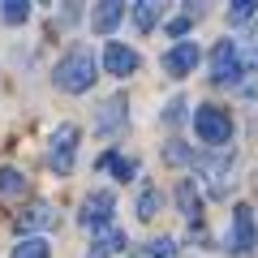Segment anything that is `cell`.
Segmentation results:
<instances>
[{
    "label": "cell",
    "instance_id": "obj_1",
    "mask_svg": "<svg viewBox=\"0 0 258 258\" xmlns=\"http://www.w3.org/2000/svg\"><path fill=\"white\" fill-rule=\"evenodd\" d=\"M95 78H99V60H95V52L86 43H74L52 69V82L60 86L64 95H86L95 86Z\"/></svg>",
    "mask_w": 258,
    "mask_h": 258
},
{
    "label": "cell",
    "instance_id": "obj_2",
    "mask_svg": "<svg viewBox=\"0 0 258 258\" xmlns=\"http://www.w3.org/2000/svg\"><path fill=\"white\" fill-rule=\"evenodd\" d=\"M194 134H198V142L224 151L232 142V116H228V108H220V103H203V108L194 112Z\"/></svg>",
    "mask_w": 258,
    "mask_h": 258
},
{
    "label": "cell",
    "instance_id": "obj_3",
    "mask_svg": "<svg viewBox=\"0 0 258 258\" xmlns=\"http://www.w3.org/2000/svg\"><path fill=\"white\" fill-rule=\"evenodd\" d=\"M78 138H82V129L78 125H56L52 138H47V168H52L56 176H69L74 172V159H78Z\"/></svg>",
    "mask_w": 258,
    "mask_h": 258
},
{
    "label": "cell",
    "instance_id": "obj_4",
    "mask_svg": "<svg viewBox=\"0 0 258 258\" xmlns=\"http://www.w3.org/2000/svg\"><path fill=\"white\" fill-rule=\"evenodd\" d=\"M241 74H245V60H241L237 39H215V47H211V82L232 86Z\"/></svg>",
    "mask_w": 258,
    "mask_h": 258
},
{
    "label": "cell",
    "instance_id": "obj_5",
    "mask_svg": "<svg viewBox=\"0 0 258 258\" xmlns=\"http://www.w3.org/2000/svg\"><path fill=\"white\" fill-rule=\"evenodd\" d=\"M258 245V224H254V211H249V203H237L232 207V232H228V249L237 258H249Z\"/></svg>",
    "mask_w": 258,
    "mask_h": 258
},
{
    "label": "cell",
    "instance_id": "obj_6",
    "mask_svg": "<svg viewBox=\"0 0 258 258\" xmlns=\"http://www.w3.org/2000/svg\"><path fill=\"white\" fill-rule=\"evenodd\" d=\"M112 211H116V194L112 189H95L82 198V211H78V224L82 228H112Z\"/></svg>",
    "mask_w": 258,
    "mask_h": 258
},
{
    "label": "cell",
    "instance_id": "obj_7",
    "mask_svg": "<svg viewBox=\"0 0 258 258\" xmlns=\"http://www.w3.org/2000/svg\"><path fill=\"white\" fill-rule=\"evenodd\" d=\"M125 125H129V99H125V95H112V99H103L99 112H95V129H99L103 138H112V134H120Z\"/></svg>",
    "mask_w": 258,
    "mask_h": 258
},
{
    "label": "cell",
    "instance_id": "obj_8",
    "mask_svg": "<svg viewBox=\"0 0 258 258\" xmlns=\"http://www.w3.org/2000/svg\"><path fill=\"white\" fill-rule=\"evenodd\" d=\"M232 151L224 147V151H215L211 159H203V176H207V189L215 194V198H224L228 194V185H232Z\"/></svg>",
    "mask_w": 258,
    "mask_h": 258
},
{
    "label": "cell",
    "instance_id": "obj_9",
    "mask_svg": "<svg viewBox=\"0 0 258 258\" xmlns=\"http://www.w3.org/2000/svg\"><path fill=\"white\" fill-rule=\"evenodd\" d=\"M138 64H142V56L134 52V47H125V43H116V39H108V47H103V69H108L112 78L138 74Z\"/></svg>",
    "mask_w": 258,
    "mask_h": 258
},
{
    "label": "cell",
    "instance_id": "obj_10",
    "mask_svg": "<svg viewBox=\"0 0 258 258\" xmlns=\"http://www.w3.org/2000/svg\"><path fill=\"white\" fill-rule=\"evenodd\" d=\"M198 60H203V52H198V43H189V39H181V43H172L164 52V69L172 78H185V74H194L198 69Z\"/></svg>",
    "mask_w": 258,
    "mask_h": 258
},
{
    "label": "cell",
    "instance_id": "obj_11",
    "mask_svg": "<svg viewBox=\"0 0 258 258\" xmlns=\"http://www.w3.org/2000/svg\"><path fill=\"white\" fill-rule=\"evenodd\" d=\"M176 207H181V215L189 220L194 232L203 228V198H198V185H194V176H181V181H176Z\"/></svg>",
    "mask_w": 258,
    "mask_h": 258
},
{
    "label": "cell",
    "instance_id": "obj_12",
    "mask_svg": "<svg viewBox=\"0 0 258 258\" xmlns=\"http://www.w3.org/2000/svg\"><path fill=\"white\" fill-rule=\"evenodd\" d=\"M18 228H22V232H39V228H56V211H52V203H30L26 211L18 215Z\"/></svg>",
    "mask_w": 258,
    "mask_h": 258
},
{
    "label": "cell",
    "instance_id": "obj_13",
    "mask_svg": "<svg viewBox=\"0 0 258 258\" xmlns=\"http://www.w3.org/2000/svg\"><path fill=\"white\" fill-rule=\"evenodd\" d=\"M125 245H129L125 228H116V224H112V228H103L99 237L91 241V249H86V258H108V254H116V249H125Z\"/></svg>",
    "mask_w": 258,
    "mask_h": 258
},
{
    "label": "cell",
    "instance_id": "obj_14",
    "mask_svg": "<svg viewBox=\"0 0 258 258\" xmlns=\"http://www.w3.org/2000/svg\"><path fill=\"white\" fill-rule=\"evenodd\" d=\"M120 18H125V5H116V0H108V5H95V13H91V30H95V35H112V30L120 26Z\"/></svg>",
    "mask_w": 258,
    "mask_h": 258
},
{
    "label": "cell",
    "instance_id": "obj_15",
    "mask_svg": "<svg viewBox=\"0 0 258 258\" xmlns=\"http://www.w3.org/2000/svg\"><path fill=\"white\" fill-rule=\"evenodd\" d=\"M99 168H103V172H112L116 181H134V176H138V164L125 159V155H116V151H103V155H99Z\"/></svg>",
    "mask_w": 258,
    "mask_h": 258
},
{
    "label": "cell",
    "instance_id": "obj_16",
    "mask_svg": "<svg viewBox=\"0 0 258 258\" xmlns=\"http://www.w3.org/2000/svg\"><path fill=\"white\" fill-rule=\"evenodd\" d=\"M26 194V176L18 168H0V198H22Z\"/></svg>",
    "mask_w": 258,
    "mask_h": 258
},
{
    "label": "cell",
    "instance_id": "obj_17",
    "mask_svg": "<svg viewBox=\"0 0 258 258\" xmlns=\"http://www.w3.org/2000/svg\"><path fill=\"white\" fill-rule=\"evenodd\" d=\"M13 258H52V245L43 237H22L13 245Z\"/></svg>",
    "mask_w": 258,
    "mask_h": 258
},
{
    "label": "cell",
    "instance_id": "obj_18",
    "mask_svg": "<svg viewBox=\"0 0 258 258\" xmlns=\"http://www.w3.org/2000/svg\"><path fill=\"white\" fill-rule=\"evenodd\" d=\"M159 18H164V5H155V0H142V5H134V26H138V30H151Z\"/></svg>",
    "mask_w": 258,
    "mask_h": 258
},
{
    "label": "cell",
    "instance_id": "obj_19",
    "mask_svg": "<svg viewBox=\"0 0 258 258\" xmlns=\"http://www.w3.org/2000/svg\"><path fill=\"white\" fill-rule=\"evenodd\" d=\"M0 18L9 22V26H22V22L30 18V0H5V5H0Z\"/></svg>",
    "mask_w": 258,
    "mask_h": 258
},
{
    "label": "cell",
    "instance_id": "obj_20",
    "mask_svg": "<svg viewBox=\"0 0 258 258\" xmlns=\"http://www.w3.org/2000/svg\"><path fill=\"white\" fill-rule=\"evenodd\" d=\"M155 211H159V189L147 185V189L138 194V220H155Z\"/></svg>",
    "mask_w": 258,
    "mask_h": 258
},
{
    "label": "cell",
    "instance_id": "obj_21",
    "mask_svg": "<svg viewBox=\"0 0 258 258\" xmlns=\"http://www.w3.org/2000/svg\"><path fill=\"white\" fill-rule=\"evenodd\" d=\"M249 18H258V0H237L228 9V22H249Z\"/></svg>",
    "mask_w": 258,
    "mask_h": 258
},
{
    "label": "cell",
    "instance_id": "obj_22",
    "mask_svg": "<svg viewBox=\"0 0 258 258\" xmlns=\"http://www.w3.org/2000/svg\"><path fill=\"white\" fill-rule=\"evenodd\" d=\"M147 254H151V258H176V241H172V237H155V241L147 245Z\"/></svg>",
    "mask_w": 258,
    "mask_h": 258
},
{
    "label": "cell",
    "instance_id": "obj_23",
    "mask_svg": "<svg viewBox=\"0 0 258 258\" xmlns=\"http://www.w3.org/2000/svg\"><path fill=\"white\" fill-rule=\"evenodd\" d=\"M164 155H168V164H194V151H189V147H181V142H168Z\"/></svg>",
    "mask_w": 258,
    "mask_h": 258
},
{
    "label": "cell",
    "instance_id": "obj_24",
    "mask_svg": "<svg viewBox=\"0 0 258 258\" xmlns=\"http://www.w3.org/2000/svg\"><path fill=\"white\" fill-rule=\"evenodd\" d=\"M241 60H245V64H254V69H258V26L249 30V39H245V47H241Z\"/></svg>",
    "mask_w": 258,
    "mask_h": 258
},
{
    "label": "cell",
    "instance_id": "obj_25",
    "mask_svg": "<svg viewBox=\"0 0 258 258\" xmlns=\"http://www.w3.org/2000/svg\"><path fill=\"white\" fill-rule=\"evenodd\" d=\"M189 26H194V13H181V18H172V22H168V35H172V39H181Z\"/></svg>",
    "mask_w": 258,
    "mask_h": 258
},
{
    "label": "cell",
    "instance_id": "obj_26",
    "mask_svg": "<svg viewBox=\"0 0 258 258\" xmlns=\"http://www.w3.org/2000/svg\"><path fill=\"white\" fill-rule=\"evenodd\" d=\"M181 116H185V99H172V103L164 108V120L172 125V120H181Z\"/></svg>",
    "mask_w": 258,
    "mask_h": 258
}]
</instances>
